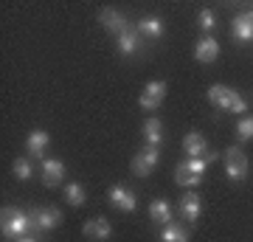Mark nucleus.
<instances>
[{"label": "nucleus", "mask_w": 253, "mask_h": 242, "mask_svg": "<svg viewBox=\"0 0 253 242\" xmlns=\"http://www.w3.org/2000/svg\"><path fill=\"white\" fill-rule=\"evenodd\" d=\"M161 242H189V231H186V225L180 223H169L161 228Z\"/></svg>", "instance_id": "6ab92c4d"}, {"label": "nucleus", "mask_w": 253, "mask_h": 242, "mask_svg": "<svg viewBox=\"0 0 253 242\" xmlns=\"http://www.w3.org/2000/svg\"><path fill=\"white\" fill-rule=\"evenodd\" d=\"M197 23H200V28L203 31H214L217 28V17H214V11H200V17H197Z\"/></svg>", "instance_id": "a878e982"}, {"label": "nucleus", "mask_w": 253, "mask_h": 242, "mask_svg": "<svg viewBox=\"0 0 253 242\" xmlns=\"http://www.w3.org/2000/svg\"><path fill=\"white\" fill-rule=\"evenodd\" d=\"M116 48L121 56H132L141 48V34H138L135 26H129L126 31H121V34L116 37Z\"/></svg>", "instance_id": "f8f14e48"}, {"label": "nucleus", "mask_w": 253, "mask_h": 242, "mask_svg": "<svg viewBox=\"0 0 253 242\" xmlns=\"http://www.w3.org/2000/svg\"><path fill=\"white\" fill-rule=\"evenodd\" d=\"M236 138L239 141H251L253 138V116H245L239 124H236Z\"/></svg>", "instance_id": "b1692460"}, {"label": "nucleus", "mask_w": 253, "mask_h": 242, "mask_svg": "<svg viewBox=\"0 0 253 242\" xmlns=\"http://www.w3.org/2000/svg\"><path fill=\"white\" fill-rule=\"evenodd\" d=\"M174 183H177V186H200V183H203V175L189 172L183 163H177V169H174Z\"/></svg>", "instance_id": "aec40b11"}, {"label": "nucleus", "mask_w": 253, "mask_h": 242, "mask_svg": "<svg viewBox=\"0 0 253 242\" xmlns=\"http://www.w3.org/2000/svg\"><path fill=\"white\" fill-rule=\"evenodd\" d=\"M149 220L158 223V225H169L174 220V217H172V206H169L163 197H155L152 203H149Z\"/></svg>", "instance_id": "f3484780"}, {"label": "nucleus", "mask_w": 253, "mask_h": 242, "mask_svg": "<svg viewBox=\"0 0 253 242\" xmlns=\"http://www.w3.org/2000/svg\"><path fill=\"white\" fill-rule=\"evenodd\" d=\"M231 34H234L236 43H251L253 40V11L236 14L234 23H231Z\"/></svg>", "instance_id": "1a4fd4ad"}, {"label": "nucleus", "mask_w": 253, "mask_h": 242, "mask_svg": "<svg viewBox=\"0 0 253 242\" xmlns=\"http://www.w3.org/2000/svg\"><path fill=\"white\" fill-rule=\"evenodd\" d=\"M141 133H144L146 146H161L163 144V121L161 118H146L144 127H141Z\"/></svg>", "instance_id": "a211bd4d"}, {"label": "nucleus", "mask_w": 253, "mask_h": 242, "mask_svg": "<svg viewBox=\"0 0 253 242\" xmlns=\"http://www.w3.org/2000/svg\"><path fill=\"white\" fill-rule=\"evenodd\" d=\"M177 208H180V217L186 220V223H194V220L200 217V211H203V200H200L197 192H186V194L180 197V206Z\"/></svg>", "instance_id": "4468645a"}, {"label": "nucleus", "mask_w": 253, "mask_h": 242, "mask_svg": "<svg viewBox=\"0 0 253 242\" xmlns=\"http://www.w3.org/2000/svg\"><path fill=\"white\" fill-rule=\"evenodd\" d=\"M225 93H228V85H214V88L208 90V101L214 104V107L222 110V101H225Z\"/></svg>", "instance_id": "393cba45"}, {"label": "nucleus", "mask_w": 253, "mask_h": 242, "mask_svg": "<svg viewBox=\"0 0 253 242\" xmlns=\"http://www.w3.org/2000/svg\"><path fill=\"white\" fill-rule=\"evenodd\" d=\"M62 225V211L56 206H40L28 211V237H40Z\"/></svg>", "instance_id": "f257e3e1"}, {"label": "nucleus", "mask_w": 253, "mask_h": 242, "mask_svg": "<svg viewBox=\"0 0 253 242\" xmlns=\"http://www.w3.org/2000/svg\"><path fill=\"white\" fill-rule=\"evenodd\" d=\"M17 242H40V240H37V237H20Z\"/></svg>", "instance_id": "bb28decb"}, {"label": "nucleus", "mask_w": 253, "mask_h": 242, "mask_svg": "<svg viewBox=\"0 0 253 242\" xmlns=\"http://www.w3.org/2000/svg\"><path fill=\"white\" fill-rule=\"evenodd\" d=\"M222 110L225 113H245L248 110V101L236 93V90H231L228 88V93H225V101H222Z\"/></svg>", "instance_id": "412c9836"}, {"label": "nucleus", "mask_w": 253, "mask_h": 242, "mask_svg": "<svg viewBox=\"0 0 253 242\" xmlns=\"http://www.w3.org/2000/svg\"><path fill=\"white\" fill-rule=\"evenodd\" d=\"M62 178H65V163L59 158H45L42 161V183L48 189H54L62 183Z\"/></svg>", "instance_id": "ddd939ff"}, {"label": "nucleus", "mask_w": 253, "mask_h": 242, "mask_svg": "<svg viewBox=\"0 0 253 242\" xmlns=\"http://www.w3.org/2000/svg\"><path fill=\"white\" fill-rule=\"evenodd\" d=\"M225 175L228 180H234V183H242L245 178H248V155L242 152V146H231V149H225Z\"/></svg>", "instance_id": "7ed1b4c3"}, {"label": "nucleus", "mask_w": 253, "mask_h": 242, "mask_svg": "<svg viewBox=\"0 0 253 242\" xmlns=\"http://www.w3.org/2000/svg\"><path fill=\"white\" fill-rule=\"evenodd\" d=\"M99 23L107 28L110 34H116V37L121 34V31H126V28H129V23L124 20V14H121V11H116V9H101Z\"/></svg>", "instance_id": "2eb2a0df"}, {"label": "nucleus", "mask_w": 253, "mask_h": 242, "mask_svg": "<svg viewBox=\"0 0 253 242\" xmlns=\"http://www.w3.org/2000/svg\"><path fill=\"white\" fill-rule=\"evenodd\" d=\"M135 28H138V34L146 37V40H161L163 31H166V26H163L161 17H141Z\"/></svg>", "instance_id": "dca6fc26"}, {"label": "nucleus", "mask_w": 253, "mask_h": 242, "mask_svg": "<svg viewBox=\"0 0 253 242\" xmlns=\"http://www.w3.org/2000/svg\"><path fill=\"white\" fill-rule=\"evenodd\" d=\"M163 99H166V82H146L144 93L138 96V104H141V110H158L163 104Z\"/></svg>", "instance_id": "423d86ee"}, {"label": "nucleus", "mask_w": 253, "mask_h": 242, "mask_svg": "<svg viewBox=\"0 0 253 242\" xmlns=\"http://www.w3.org/2000/svg\"><path fill=\"white\" fill-rule=\"evenodd\" d=\"M82 234L90 242H107L113 237V225H110L107 217H93V220H87L82 225Z\"/></svg>", "instance_id": "0eeeda50"}, {"label": "nucleus", "mask_w": 253, "mask_h": 242, "mask_svg": "<svg viewBox=\"0 0 253 242\" xmlns=\"http://www.w3.org/2000/svg\"><path fill=\"white\" fill-rule=\"evenodd\" d=\"M65 200L71 203V206H84V200H87V192L82 183H68L65 186Z\"/></svg>", "instance_id": "4be33fe9"}, {"label": "nucleus", "mask_w": 253, "mask_h": 242, "mask_svg": "<svg viewBox=\"0 0 253 242\" xmlns=\"http://www.w3.org/2000/svg\"><path fill=\"white\" fill-rule=\"evenodd\" d=\"M48 144H51V135H48L45 130H31V133H28V138H26L28 158H45Z\"/></svg>", "instance_id": "9b49d317"}, {"label": "nucleus", "mask_w": 253, "mask_h": 242, "mask_svg": "<svg viewBox=\"0 0 253 242\" xmlns=\"http://www.w3.org/2000/svg\"><path fill=\"white\" fill-rule=\"evenodd\" d=\"M183 152H186V158H206L211 149H208V141L203 138V133L191 130V133H186V138H183Z\"/></svg>", "instance_id": "9d476101"}, {"label": "nucleus", "mask_w": 253, "mask_h": 242, "mask_svg": "<svg viewBox=\"0 0 253 242\" xmlns=\"http://www.w3.org/2000/svg\"><path fill=\"white\" fill-rule=\"evenodd\" d=\"M31 175H34L31 161H28V158H17V161H14V178L17 180H31Z\"/></svg>", "instance_id": "5701e85b"}, {"label": "nucleus", "mask_w": 253, "mask_h": 242, "mask_svg": "<svg viewBox=\"0 0 253 242\" xmlns=\"http://www.w3.org/2000/svg\"><path fill=\"white\" fill-rule=\"evenodd\" d=\"M107 200H110V206L118 208V211H124V214H132V211L138 208L135 192H132V189H126V186H110Z\"/></svg>", "instance_id": "39448f33"}, {"label": "nucleus", "mask_w": 253, "mask_h": 242, "mask_svg": "<svg viewBox=\"0 0 253 242\" xmlns=\"http://www.w3.org/2000/svg\"><path fill=\"white\" fill-rule=\"evenodd\" d=\"M0 231H3V237H9V240L26 237L28 234V214L20 211L17 206H6L0 211Z\"/></svg>", "instance_id": "f03ea898"}, {"label": "nucleus", "mask_w": 253, "mask_h": 242, "mask_svg": "<svg viewBox=\"0 0 253 242\" xmlns=\"http://www.w3.org/2000/svg\"><path fill=\"white\" fill-rule=\"evenodd\" d=\"M217 56H219V43L217 40H214L211 34L200 37L197 45H194V59H197L200 65H211V62H217Z\"/></svg>", "instance_id": "6e6552de"}, {"label": "nucleus", "mask_w": 253, "mask_h": 242, "mask_svg": "<svg viewBox=\"0 0 253 242\" xmlns=\"http://www.w3.org/2000/svg\"><path fill=\"white\" fill-rule=\"evenodd\" d=\"M158 163H161V149H158V146H144V149L132 158L129 169H132L135 178H149Z\"/></svg>", "instance_id": "20e7f679"}]
</instances>
